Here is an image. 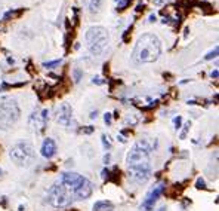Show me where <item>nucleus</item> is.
<instances>
[{
	"label": "nucleus",
	"mask_w": 219,
	"mask_h": 211,
	"mask_svg": "<svg viewBox=\"0 0 219 211\" xmlns=\"http://www.w3.org/2000/svg\"><path fill=\"white\" fill-rule=\"evenodd\" d=\"M102 143H104V147L107 149V150H110V149H111V143H110V140H108V137H107V135H102Z\"/></svg>",
	"instance_id": "dca6fc26"
},
{
	"label": "nucleus",
	"mask_w": 219,
	"mask_h": 211,
	"mask_svg": "<svg viewBox=\"0 0 219 211\" xmlns=\"http://www.w3.org/2000/svg\"><path fill=\"white\" fill-rule=\"evenodd\" d=\"M104 161H105V164H108V161H110V155H105V156H104Z\"/></svg>",
	"instance_id": "a878e982"
},
{
	"label": "nucleus",
	"mask_w": 219,
	"mask_h": 211,
	"mask_svg": "<svg viewBox=\"0 0 219 211\" xmlns=\"http://www.w3.org/2000/svg\"><path fill=\"white\" fill-rule=\"evenodd\" d=\"M163 192H164V184H159L157 187H154L148 195H147V198L144 199V202L141 204L139 211H153L154 210L155 202L159 201V198L161 196V193Z\"/></svg>",
	"instance_id": "6e6552de"
},
{
	"label": "nucleus",
	"mask_w": 219,
	"mask_h": 211,
	"mask_svg": "<svg viewBox=\"0 0 219 211\" xmlns=\"http://www.w3.org/2000/svg\"><path fill=\"white\" fill-rule=\"evenodd\" d=\"M157 144H150L148 140H139L138 143H135L132 146V149L129 150L127 153V158H126V161H127L129 165H132V164H138V162H144V161H148V156L150 153L155 149Z\"/></svg>",
	"instance_id": "423d86ee"
},
{
	"label": "nucleus",
	"mask_w": 219,
	"mask_h": 211,
	"mask_svg": "<svg viewBox=\"0 0 219 211\" xmlns=\"http://www.w3.org/2000/svg\"><path fill=\"white\" fill-rule=\"evenodd\" d=\"M28 124H30V126H33V128L36 129H43L46 126V124L41 120V116L37 115L36 112L33 113L31 116H30V119H28Z\"/></svg>",
	"instance_id": "ddd939ff"
},
{
	"label": "nucleus",
	"mask_w": 219,
	"mask_h": 211,
	"mask_svg": "<svg viewBox=\"0 0 219 211\" xmlns=\"http://www.w3.org/2000/svg\"><path fill=\"white\" fill-rule=\"evenodd\" d=\"M161 54V43L155 34L145 33L138 39L133 49V60L139 64H148L159 60Z\"/></svg>",
	"instance_id": "f257e3e1"
},
{
	"label": "nucleus",
	"mask_w": 219,
	"mask_h": 211,
	"mask_svg": "<svg viewBox=\"0 0 219 211\" xmlns=\"http://www.w3.org/2000/svg\"><path fill=\"white\" fill-rule=\"evenodd\" d=\"M173 124H175V128L179 129V128H181V124H182V118H181V116L175 118V119H173Z\"/></svg>",
	"instance_id": "a211bd4d"
},
{
	"label": "nucleus",
	"mask_w": 219,
	"mask_h": 211,
	"mask_svg": "<svg viewBox=\"0 0 219 211\" xmlns=\"http://www.w3.org/2000/svg\"><path fill=\"white\" fill-rule=\"evenodd\" d=\"M19 107L14 98H3L0 101V129H8L19 119Z\"/></svg>",
	"instance_id": "39448f33"
},
{
	"label": "nucleus",
	"mask_w": 219,
	"mask_h": 211,
	"mask_svg": "<svg viewBox=\"0 0 219 211\" xmlns=\"http://www.w3.org/2000/svg\"><path fill=\"white\" fill-rule=\"evenodd\" d=\"M93 192V183H92L89 179L83 177L82 183L78 184L76 190L73 192V196H74V201H83V199H87V198L92 195Z\"/></svg>",
	"instance_id": "1a4fd4ad"
},
{
	"label": "nucleus",
	"mask_w": 219,
	"mask_h": 211,
	"mask_svg": "<svg viewBox=\"0 0 219 211\" xmlns=\"http://www.w3.org/2000/svg\"><path fill=\"white\" fill-rule=\"evenodd\" d=\"M129 179L135 181V183H145L151 177V165L148 161L138 162V164H132L129 165L127 170Z\"/></svg>",
	"instance_id": "0eeeda50"
},
{
	"label": "nucleus",
	"mask_w": 219,
	"mask_h": 211,
	"mask_svg": "<svg viewBox=\"0 0 219 211\" xmlns=\"http://www.w3.org/2000/svg\"><path fill=\"white\" fill-rule=\"evenodd\" d=\"M197 187H198V189H206V183H204V180H203V179L197 180Z\"/></svg>",
	"instance_id": "412c9836"
},
{
	"label": "nucleus",
	"mask_w": 219,
	"mask_h": 211,
	"mask_svg": "<svg viewBox=\"0 0 219 211\" xmlns=\"http://www.w3.org/2000/svg\"><path fill=\"white\" fill-rule=\"evenodd\" d=\"M114 205L108 201H98L93 205V211H113Z\"/></svg>",
	"instance_id": "4468645a"
},
{
	"label": "nucleus",
	"mask_w": 219,
	"mask_h": 211,
	"mask_svg": "<svg viewBox=\"0 0 219 211\" xmlns=\"http://www.w3.org/2000/svg\"><path fill=\"white\" fill-rule=\"evenodd\" d=\"M56 143L52 140V138H46L45 141H43V144H41V156L43 158H46V159H50V158H53L55 155H56Z\"/></svg>",
	"instance_id": "9b49d317"
},
{
	"label": "nucleus",
	"mask_w": 219,
	"mask_h": 211,
	"mask_svg": "<svg viewBox=\"0 0 219 211\" xmlns=\"http://www.w3.org/2000/svg\"><path fill=\"white\" fill-rule=\"evenodd\" d=\"M9 158L15 165L18 166H30L34 161V147L28 141L15 143L9 150Z\"/></svg>",
	"instance_id": "20e7f679"
},
{
	"label": "nucleus",
	"mask_w": 219,
	"mask_h": 211,
	"mask_svg": "<svg viewBox=\"0 0 219 211\" xmlns=\"http://www.w3.org/2000/svg\"><path fill=\"white\" fill-rule=\"evenodd\" d=\"M84 40H86L87 49L92 55L99 57L104 54V51L107 49V46L110 43V34L104 27L101 25H95L90 27L84 34Z\"/></svg>",
	"instance_id": "f03ea898"
},
{
	"label": "nucleus",
	"mask_w": 219,
	"mask_h": 211,
	"mask_svg": "<svg viewBox=\"0 0 219 211\" xmlns=\"http://www.w3.org/2000/svg\"><path fill=\"white\" fill-rule=\"evenodd\" d=\"M218 52H219V49H218V46H216L213 51H210L209 54L204 57V60H212V58H216V57H218Z\"/></svg>",
	"instance_id": "2eb2a0df"
},
{
	"label": "nucleus",
	"mask_w": 219,
	"mask_h": 211,
	"mask_svg": "<svg viewBox=\"0 0 219 211\" xmlns=\"http://www.w3.org/2000/svg\"><path fill=\"white\" fill-rule=\"evenodd\" d=\"M82 2L87 8V10L92 14H98L101 10V6H102V0H82Z\"/></svg>",
	"instance_id": "f8f14e48"
},
{
	"label": "nucleus",
	"mask_w": 219,
	"mask_h": 211,
	"mask_svg": "<svg viewBox=\"0 0 219 211\" xmlns=\"http://www.w3.org/2000/svg\"><path fill=\"white\" fill-rule=\"evenodd\" d=\"M184 126H185V128H184V129H182V132H181V138H185V135H187V131H188V128L191 126V124L188 122V124H185Z\"/></svg>",
	"instance_id": "aec40b11"
},
{
	"label": "nucleus",
	"mask_w": 219,
	"mask_h": 211,
	"mask_svg": "<svg viewBox=\"0 0 219 211\" xmlns=\"http://www.w3.org/2000/svg\"><path fill=\"white\" fill-rule=\"evenodd\" d=\"M80 76H82V71H80V70H74V80H76V82L80 80Z\"/></svg>",
	"instance_id": "4be33fe9"
},
{
	"label": "nucleus",
	"mask_w": 219,
	"mask_h": 211,
	"mask_svg": "<svg viewBox=\"0 0 219 211\" xmlns=\"http://www.w3.org/2000/svg\"><path fill=\"white\" fill-rule=\"evenodd\" d=\"M2 174H3V171H2V168H0V177H2Z\"/></svg>",
	"instance_id": "bb28decb"
},
{
	"label": "nucleus",
	"mask_w": 219,
	"mask_h": 211,
	"mask_svg": "<svg viewBox=\"0 0 219 211\" xmlns=\"http://www.w3.org/2000/svg\"><path fill=\"white\" fill-rule=\"evenodd\" d=\"M46 202L53 208H68L74 202L73 193L67 190L62 184L58 181L53 186H50V189L46 193Z\"/></svg>",
	"instance_id": "7ed1b4c3"
},
{
	"label": "nucleus",
	"mask_w": 219,
	"mask_h": 211,
	"mask_svg": "<svg viewBox=\"0 0 219 211\" xmlns=\"http://www.w3.org/2000/svg\"><path fill=\"white\" fill-rule=\"evenodd\" d=\"M71 118H73V109L68 103H64L61 104L59 110H58V122L64 126H68L70 122H71Z\"/></svg>",
	"instance_id": "9d476101"
},
{
	"label": "nucleus",
	"mask_w": 219,
	"mask_h": 211,
	"mask_svg": "<svg viewBox=\"0 0 219 211\" xmlns=\"http://www.w3.org/2000/svg\"><path fill=\"white\" fill-rule=\"evenodd\" d=\"M104 120L107 125H111V122H113V118H111V113H105L104 116Z\"/></svg>",
	"instance_id": "6ab92c4d"
},
{
	"label": "nucleus",
	"mask_w": 219,
	"mask_h": 211,
	"mask_svg": "<svg viewBox=\"0 0 219 211\" xmlns=\"http://www.w3.org/2000/svg\"><path fill=\"white\" fill-rule=\"evenodd\" d=\"M92 131H93V128H92V126H90V128H86V129H83V132H87V134H89V132H92Z\"/></svg>",
	"instance_id": "b1692460"
},
{
	"label": "nucleus",
	"mask_w": 219,
	"mask_h": 211,
	"mask_svg": "<svg viewBox=\"0 0 219 211\" xmlns=\"http://www.w3.org/2000/svg\"><path fill=\"white\" fill-rule=\"evenodd\" d=\"M61 60H56V61H50V63H45V67H47V69H53L55 65H59Z\"/></svg>",
	"instance_id": "f3484780"
},
{
	"label": "nucleus",
	"mask_w": 219,
	"mask_h": 211,
	"mask_svg": "<svg viewBox=\"0 0 219 211\" xmlns=\"http://www.w3.org/2000/svg\"><path fill=\"white\" fill-rule=\"evenodd\" d=\"M159 211H166V210H164V208H160V210Z\"/></svg>",
	"instance_id": "cd10ccee"
},
{
	"label": "nucleus",
	"mask_w": 219,
	"mask_h": 211,
	"mask_svg": "<svg viewBox=\"0 0 219 211\" xmlns=\"http://www.w3.org/2000/svg\"><path fill=\"white\" fill-rule=\"evenodd\" d=\"M96 116H98L96 115V112H92L90 113V119H96Z\"/></svg>",
	"instance_id": "393cba45"
},
{
	"label": "nucleus",
	"mask_w": 219,
	"mask_h": 211,
	"mask_svg": "<svg viewBox=\"0 0 219 211\" xmlns=\"http://www.w3.org/2000/svg\"><path fill=\"white\" fill-rule=\"evenodd\" d=\"M218 70H215V71H212V77H215V79H216V77H218Z\"/></svg>",
	"instance_id": "5701e85b"
}]
</instances>
